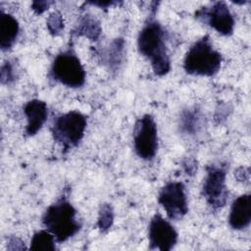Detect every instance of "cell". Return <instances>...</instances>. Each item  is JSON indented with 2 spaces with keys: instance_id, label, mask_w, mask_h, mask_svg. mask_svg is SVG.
<instances>
[{
  "instance_id": "obj_18",
  "label": "cell",
  "mask_w": 251,
  "mask_h": 251,
  "mask_svg": "<svg viewBox=\"0 0 251 251\" xmlns=\"http://www.w3.org/2000/svg\"><path fill=\"white\" fill-rule=\"evenodd\" d=\"M114 222V211L110 204H103L100 208L98 220H97V226L101 231L108 230Z\"/></svg>"
},
{
  "instance_id": "obj_5",
  "label": "cell",
  "mask_w": 251,
  "mask_h": 251,
  "mask_svg": "<svg viewBox=\"0 0 251 251\" xmlns=\"http://www.w3.org/2000/svg\"><path fill=\"white\" fill-rule=\"evenodd\" d=\"M50 75L55 81L72 88L82 86L86 78V73L80 60L71 50L56 56L50 69Z\"/></svg>"
},
{
  "instance_id": "obj_8",
  "label": "cell",
  "mask_w": 251,
  "mask_h": 251,
  "mask_svg": "<svg viewBox=\"0 0 251 251\" xmlns=\"http://www.w3.org/2000/svg\"><path fill=\"white\" fill-rule=\"evenodd\" d=\"M158 202L171 220H180L188 212L185 187L180 181H170L159 192Z\"/></svg>"
},
{
  "instance_id": "obj_17",
  "label": "cell",
  "mask_w": 251,
  "mask_h": 251,
  "mask_svg": "<svg viewBox=\"0 0 251 251\" xmlns=\"http://www.w3.org/2000/svg\"><path fill=\"white\" fill-rule=\"evenodd\" d=\"M124 45H125V41L122 38H117L112 42V45L107 54L108 63L111 68H117L121 64Z\"/></svg>"
},
{
  "instance_id": "obj_22",
  "label": "cell",
  "mask_w": 251,
  "mask_h": 251,
  "mask_svg": "<svg viewBox=\"0 0 251 251\" xmlns=\"http://www.w3.org/2000/svg\"><path fill=\"white\" fill-rule=\"evenodd\" d=\"M7 248L9 250H24V249H25V242H23L18 237H11L8 241Z\"/></svg>"
},
{
  "instance_id": "obj_15",
  "label": "cell",
  "mask_w": 251,
  "mask_h": 251,
  "mask_svg": "<svg viewBox=\"0 0 251 251\" xmlns=\"http://www.w3.org/2000/svg\"><path fill=\"white\" fill-rule=\"evenodd\" d=\"M101 33L100 24L90 16H85L80 20L76 28V34L85 36L90 40H97Z\"/></svg>"
},
{
  "instance_id": "obj_10",
  "label": "cell",
  "mask_w": 251,
  "mask_h": 251,
  "mask_svg": "<svg viewBox=\"0 0 251 251\" xmlns=\"http://www.w3.org/2000/svg\"><path fill=\"white\" fill-rule=\"evenodd\" d=\"M148 239L151 250L169 251L177 242V232L169 221L156 214L149 223Z\"/></svg>"
},
{
  "instance_id": "obj_16",
  "label": "cell",
  "mask_w": 251,
  "mask_h": 251,
  "mask_svg": "<svg viewBox=\"0 0 251 251\" xmlns=\"http://www.w3.org/2000/svg\"><path fill=\"white\" fill-rule=\"evenodd\" d=\"M200 125L199 114L195 110H186L180 117V129L187 133L193 134L198 130Z\"/></svg>"
},
{
  "instance_id": "obj_4",
  "label": "cell",
  "mask_w": 251,
  "mask_h": 251,
  "mask_svg": "<svg viewBox=\"0 0 251 251\" xmlns=\"http://www.w3.org/2000/svg\"><path fill=\"white\" fill-rule=\"evenodd\" d=\"M86 117L77 111H70L58 116L52 125L51 131L55 141L68 150L76 146L84 135Z\"/></svg>"
},
{
  "instance_id": "obj_14",
  "label": "cell",
  "mask_w": 251,
  "mask_h": 251,
  "mask_svg": "<svg viewBox=\"0 0 251 251\" xmlns=\"http://www.w3.org/2000/svg\"><path fill=\"white\" fill-rule=\"evenodd\" d=\"M55 237L54 235L48 231V230H39L36 231L31 238L30 241V250L34 251H55L56 245H55Z\"/></svg>"
},
{
  "instance_id": "obj_3",
  "label": "cell",
  "mask_w": 251,
  "mask_h": 251,
  "mask_svg": "<svg viewBox=\"0 0 251 251\" xmlns=\"http://www.w3.org/2000/svg\"><path fill=\"white\" fill-rule=\"evenodd\" d=\"M222 60L221 53L213 47L209 35H205L195 41L186 52L183 69L189 75L212 76L220 71Z\"/></svg>"
},
{
  "instance_id": "obj_9",
  "label": "cell",
  "mask_w": 251,
  "mask_h": 251,
  "mask_svg": "<svg viewBox=\"0 0 251 251\" xmlns=\"http://www.w3.org/2000/svg\"><path fill=\"white\" fill-rule=\"evenodd\" d=\"M195 16L223 35H231L233 32L234 19L227 5L223 1L215 2L210 7H202Z\"/></svg>"
},
{
  "instance_id": "obj_2",
  "label": "cell",
  "mask_w": 251,
  "mask_h": 251,
  "mask_svg": "<svg viewBox=\"0 0 251 251\" xmlns=\"http://www.w3.org/2000/svg\"><path fill=\"white\" fill-rule=\"evenodd\" d=\"M42 224L58 242H65L81 227L76 219V210L63 197L46 209L42 216Z\"/></svg>"
},
{
  "instance_id": "obj_23",
  "label": "cell",
  "mask_w": 251,
  "mask_h": 251,
  "mask_svg": "<svg viewBox=\"0 0 251 251\" xmlns=\"http://www.w3.org/2000/svg\"><path fill=\"white\" fill-rule=\"evenodd\" d=\"M235 176H238L240 175L241 176H239L237 179L239 181H245V180H248L249 179V169L248 168H239L236 170V173L234 174Z\"/></svg>"
},
{
  "instance_id": "obj_13",
  "label": "cell",
  "mask_w": 251,
  "mask_h": 251,
  "mask_svg": "<svg viewBox=\"0 0 251 251\" xmlns=\"http://www.w3.org/2000/svg\"><path fill=\"white\" fill-rule=\"evenodd\" d=\"M18 21L10 14L1 11L0 14V47L3 51L10 49L19 35Z\"/></svg>"
},
{
  "instance_id": "obj_11",
  "label": "cell",
  "mask_w": 251,
  "mask_h": 251,
  "mask_svg": "<svg viewBox=\"0 0 251 251\" xmlns=\"http://www.w3.org/2000/svg\"><path fill=\"white\" fill-rule=\"evenodd\" d=\"M24 113L27 121L25 133L28 136H32L41 129L42 126L47 120V105L42 100L32 99L25 105Z\"/></svg>"
},
{
  "instance_id": "obj_7",
  "label": "cell",
  "mask_w": 251,
  "mask_h": 251,
  "mask_svg": "<svg viewBox=\"0 0 251 251\" xmlns=\"http://www.w3.org/2000/svg\"><path fill=\"white\" fill-rule=\"evenodd\" d=\"M226 170L223 167L211 165L207 168V174L202 186V194L209 206L218 210L224 207L227 200L226 185Z\"/></svg>"
},
{
  "instance_id": "obj_1",
  "label": "cell",
  "mask_w": 251,
  "mask_h": 251,
  "mask_svg": "<svg viewBox=\"0 0 251 251\" xmlns=\"http://www.w3.org/2000/svg\"><path fill=\"white\" fill-rule=\"evenodd\" d=\"M139 53L150 61L155 75L163 76L171 70V60L166 44V32L161 24L149 19L142 26L137 37Z\"/></svg>"
},
{
  "instance_id": "obj_19",
  "label": "cell",
  "mask_w": 251,
  "mask_h": 251,
  "mask_svg": "<svg viewBox=\"0 0 251 251\" xmlns=\"http://www.w3.org/2000/svg\"><path fill=\"white\" fill-rule=\"evenodd\" d=\"M46 24H47V28L49 32L53 36L59 35L64 29V21L61 13H59L58 11H54L49 15Z\"/></svg>"
},
{
  "instance_id": "obj_6",
  "label": "cell",
  "mask_w": 251,
  "mask_h": 251,
  "mask_svg": "<svg viewBox=\"0 0 251 251\" xmlns=\"http://www.w3.org/2000/svg\"><path fill=\"white\" fill-rule=\"evenodd\" d=\"M133 146L136 155L143 160H151L158 150V129L154 118L143 115L137 120L133 130Z\"/></svg>"
},
{
  "instance_id": "obj_24",
  "label": "cell",
  "mask_w": 251,
  "mask_h": 251,
  "mask_svg": "<svg viewBox=\"0 0 251 251\" xmlns=\"http://www.w3.org/2000/svg\"><path fill=\"white\" fill-rule=\"evenodd\" d=\"M88 4H91V5H94V6H98L100 8H107V7H111L112 5H115L117 4V2H114V1H90V2H87Z\"/></svg>"
},
{
  "instance_id": "obj_20",
  "label": "cell",
  "mask_w": 251,
  "mask_h": 251,
  "mask_svg": "<svg viewBox=\"0 0 251 251\" xmlns=\"http://www.w3.org/2000/svg\"><path fill=\"white\" fill-rule=\"evenodd\" d=\"M15 73L13 66L10 62H5L1 68V82L2 84H9L15 78Z\"/></svg>"
},
{
  "instance_id": "obj_12",
  "label": "cell",
  "mask_w": 251,
  "mask_h": 251,
  "mask_svg": "<svg viewBox=\"0 0 251 251\" xmlns=\"http://www.w3.org/2000/svg\"><path fill=\"white\" fill-rule=\"evenodd\" d=\"M251 222V195L243 194L237 197L231 204L228 216V224L233 229H244Z\"/></svg>"
},
{
  "instance_id": "obj_21",
  "label": "cell",
  "mask_w": 251,
  "mask_h": 251,
  "mask_svg": "<svg viewBox=\"0 0 251 251\" xmlns=\"http://www.w3.org/2000/svg\"><path fill=\"white\" fill-rule=\"evenodd\" d=\"M52 3L53 2L51 1H34L31 4V8L36 14H42L50 7Z\"/></svg>"
}]
</instances>
